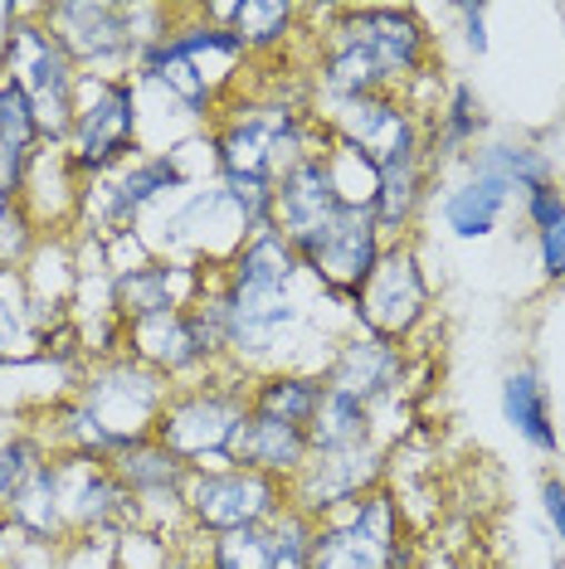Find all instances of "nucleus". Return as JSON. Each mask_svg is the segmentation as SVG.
<instances>
[{
    "label": "nucleus",
    "instance_id": "nucleus-4",
    "mask_svg": "<svg viewBox=\"0 0 565 569\" xmlns=\"http://www.w3.org/2000/svg\"><path fill=\"white\" fill-rule=\"evenodd\" d=\"M69 151L73 171L83 180H98L118 171L141 151V98L132 79H98L83 73L79 98H73V127H69Z\"/></svg>",
    "mask_w": 565,
    "mask_h": 569
},
{
    "label": "nucleus",
    "instance_id": "nucleus-11",
    "mask_svg": "<svg viewBox=\"0 0 565 569\" xmlns=\"http://www.w3.org/2000/svg\"><path fill=\"white\" fill-rule=\"evenodd\" d=\"M122 356H132L137 366L157 370L166 385H196L210 370L225 366L220 351V327L205 307H186V312L137 321L122 331Z\"/></svg>",
    "mask_w": 565,
    "mask_h": 569
},
{
    "label": "nucleus",
    "instance_id": "nucleus-3",
    "mask_svg": "<svg viewBox=\"0 0 565 569\" xmlns=\"http://www.w3.org/2000/svg\"><path fill=\"white\" fill-rule=\"evenodd\" d=\"M0 79L20 83L34 108L44 147H63L73 127V98H79V63L59 49L44 30L34 6H6V30H0Z\"/></svg>",
    "mask_w": 565,
    "mask_h": 569
},
{
    "label": "nucleus",
    "instance_id": "nucleus-30",
    "mask_svg": "<svg viewBox=\"0 0 565 569\" xmlns=\"http://www.w3.org/2000/svg\"><path fill=\"white\" fill-rule=\"evenodd\" d=\"M307 438H313V452H337V448H361V443H380L376 438V413H370L361 399L327 390L323 405H317V419L307 423Z\"/></svg>",
    "mask_w": 565,
    "mask_h": 569
},
{
    "label": "nucleus",
    "instance_id": "nucleus-2",
    "mask_svg": "<svg viewBox=\"0 0 565 569\" xmlns=\"http://www.w3.org/2000/svg\"><path fill=\"white\" fill-rule=\"evenodd\" d=\"M249 419V375L210 370L196 385H176L157 419V443H166L190 472L235 468V443Z\"/></svg>",
    "mask_w": 565,
    "mask_h": 569
},
{
    "label": "nucleus",
    "instance_id": "nucleus-22",
    "mask_svg": "<svg viewBox=\"0 0 565 569\" xmlns=\"http://www.w3.org/2000/svg\"><path fill=\"white\" fill-rule=\"evenodd\" d=\"M88 180L73 171L63 147H40L30 161V180H24V214L34 219L40 234H73L79 229V204H83Z\"/></svg>",
    "mask_w": 565,
    "mask_h": 569
},
{
    "label": "nucleus",
    "instance_id": "nucleus-6",
    "mask_svg": "<svg viewBox=\"0 0 565 569\" xmlns=\"http://www.w3.org/2000/svg\"><path fill=\"white\" fill-rule=\"evenodd\" d=\"M415 550L405 526V507L390 482L366 491L361 501L341 507L337 516L317 521L313 565L307 569H390L400 555Z\"/></svg>",
    "mask_w": 565,
    "mask_h": 569
},
{
    "label": "nucleus",
    "instance_id": "nucleus-8",
    "mask_svg": "<svg viewBox=\"0 0 565 569\" xmlns=\"http://www.w3.org/2000/svg\"><path fill=\"white\" fill-rule=\"evenodd\" d=\"M288 482L264 477L254 468H220V472H190L186 482V526L190 536H229V530L274 526L288 511Z\"/></svg>",
    "mask_w": 565,
    "mask_h": 569
},
{
    "label": "nucleus",
    "instance_id": "nucleus-29",
    "mask_svg": "<svg viewBox=\"0 0 565 569\" xmlns=\"http://www.w3.org/2000/svg\"><path fill=\"white\" fill-rule=\"evenodd\" d=\"M44 356V331L34 327L30 307H24V278L20 268L0 273V370L30 366Z\"/></svg>",
    "mask_w": 565,
    "mask_h": 569
},
{
    "label": "nucleus",
    "instance_id": "nucleus-14",
    "mask_svg": "<svg viewBox=\"0 0 565 569\" xmlns=\"http://www.w3.org/2000/svg\"><path fill=\"white\" fill-rule=\"evenodd\" d=\"M54 472H59V501H63L69 540H118L122 530L137 526L132 491L118 482V472L102 458L54 452Z\"/></svg>",
    "mask_w": 565,
    "mask_h": 569
},
{
    "label": "nucleus",
    "instance_id": "nucleus-32",
    "mask_svg": "<svg viewBox=\"0 0 565 569\" xmlns=\"http://www.w3.org/2000/svg\"><path fill=\"white\" fill-rule=\"evenodd\" d=\"M313 536H317V521L303 516L298 507H288L268 526V540H274V569H307L313 565Z\"/></svg>",
    "mask_w": 565,
    "mask_h": 569
},
{
    "label": "nucleus",
    "instance_id": "nucleus-25",
    "mask_svg": "<svg viewBox=\"0 0 565 569\" xmlns=\"http://www.w3.org/2000/svg\"><path fill=\"white\" fill-rule=\"evenodd\" d=\"M307 458H313V438H307V429L264 419V413H249V419H244L239 443H235L239 468H254L264 477H278V482H293V477L307 468Z\"/></svg>",
    "mask_w": 565,
    "mask_h": 569
},
{
    "label": "nucleus",
    "instance_id": "nucleus-5",
    "mask_svg": "<svg viewBox=\"0 0 565 569\" xmlns=\"http://www.w3.org/2000/svg\"><path fill=\"white\" fill-rule=\"evenodd\" d=\"M186 176L176 171V161L166 157V147H141L132 161H122L118 171L98 176L83 186L79 204V234L108 243L112 234L137 229L151 210H161L166 200L186 196Z\"/></svg>",
    "mask_w": 565,
    "mask_h": 569
},
{
    "label": "nucleus",
    "instance_id": "nucleus-33",
    "mask_svg": "<svg viewBox=\"0 0 565 569\" xmlns=\"http://www.w3.org/2000/svg\"><path fill=\"white\" fill-rule=\"evenodd\" d=\"M0 137H6L10 147H20V151H40L44 147L30 98H24V88L10 83V79H0Z\"/></svg>",
    "mask_w": 565,
    "mask_h": 569
},
{
    "label": "nucleus",
    "instance_id": "nucleus-15",
    "mask_svg": "<svg viewBox=\"0 0 565 569\" xmlns=\"http://www.w3.org/2000/svg\"><path fill=\"white\" fill-rule=\"evenodd\" d=\"M390 458L385 443H361V448H337V452H313L307 468L288 482V501L313 521H327L341 507L361 501L366 491L390 482Z\"/></svg>",
    "mask_w": 565,
    "mask_h": 569
},
{
    "label": "nucleus",
    "instance_id": "nucleus-24",
    "mask_svg": "<svg viewBox=\"0 0 565 569\" xmlns=\"http://www.w3.org/2000/svg\"><path fill=\"white\" fill-rule=\"evenodd\" d=\"M497 409H503V423L532 452H542V458H556V452H561V429H556V413H551L546 380L532 366H517V370L503 375Z\"/></svg>",
    "mask_w": 565,
    "mask_h": 569
},
{
    "label": "nucleus",
    "instance_id": "nucleus-9",
    "mask_svg": "<svg viewBox=\"0 0 565 569\" xmlns=\"http://www.w3.org/2000/svg\"><path fill=\"white\" fill-rule=\"evenodd\" d=\"M44 30L59 40V49L79 63V73L98 79H132V16L127 0H54V6H34Z\"/></svg>",
    "mask_w": 565,
    "mask_h": 569
},
{
    "label": "nucleus",
    "instance_id": "nucleus-26",
    "mask_svg": "<svg viewBox=\"0 0 565 569\" xmlns=\"http://www.w3.org/2000/svg\"><path fill=\"white\" fill-rule=\"evenodd\" d=\"M323 395H327V380L317 370L278 366V370H264V375H254L249 380V413H264V419L307 429V423L317 419Z\"/></svg>",
    "mask_w": 565,
    "mask_h": 569
},
{
    "label": "nucleus",
    "instance_id": "nucleus-7",
    "mask_svg": "<svg viewBox=\"0 0 565 569\" xmlns=\"http://www.w3.org/2000/svg\"><path fill=\"white\" fill-rule=\"evenodd\" d=\"M429 317H434V282L424 273V258L415 249V239L385 243L376 273H370V282L356 292L351 321L370 336L409 346Z\"/></svg>",
    "mask_w": 565,
    "mask_h": 569
},
{
    "label": "nucleus",
    "instance_id": "nucleus-38",
    "mask_svg": "<svg viewBox=\"0 0 565 569\" xmlns=\"http://www.w3.org/2000/svg\"><path fill=\"white\" fill-rule=\"evenodd\" d=\"M487 16H493V10L478 6V0L454 6V20L464 24V49H468V54H478V59L487 54V44H493V40H487Z\"/></svg>",
    "mask_w": 565,
    "mask_h": 569
},
{
    "label": "nucleus",
    "instance_id": "nucleus-18",
    "mask_svg": "<svg viewBox=\"0 0 565 569\" xmlns=\"http://www.w3.org/2000/svg\"><path fill=\"white\" fill-rule=\"evenodd\" d=\"M205 273H210V268L181 263V258H161V253H151L147 263L127 268V273H112V307H118V321L122 327H137V321L186 312V307L200 302Z\"/></svg>",
    "mask_w": 565,
    "mask_h": 569
},
{
    "label": "nucleus",
    "instance_id": "nucleus-20",
    "mask_svg": "<svg viewBox=\"0 0 565 569\" xmlns=\"http://www.w3.org/2000/svg\"><path fill=\"white\" fill-rule=\"evenodd\" d=\"M200 16L225 24L254 59V69H268L278 59L288 63V49L307 40V6H293V0H220V6H200Z\"/></svg>",
    "mask_w": 565,
    "mask_h": 569
},
{
    "label": "nucleus",
    "instance_id": "nucleus-34",
    "mask_svg": "<svg viewBox=\"0 0 565 569\" xmlns=\"http://www.w3.org/2000/svg\"><path fill=\"white\" fill-rule=\"evenodd\" d=\"M44 234L34 229V219L24 214L20 200H0V273L6 268H24L34 253V243H40Z\"/></svg>",
    "mask_w": 565,
    "mask_h": 569
},
{
    "label": "nucleus",
    "instance_id": "nucleus-31",
    "mask_svg": "<svg viewBox=\"0 0 565 569\" xmlns=\"http://www.w3.org/2000/svg\"><path fill=\"white\" fill-rule=\"evenodd\" d=\"M44 458H54V443H49L40 419H20L16 429L0 438V516H6L10 497L24 487V477L40 468Z\"/></svg>",
    "mask_w": 565,
    "mask_h": 569
},
{
    "label": "nucleus",
    "instance_id": "nucleus-1",
    "mask_svg": "<svg viewBox=\"0 0 565 569\" xmlns=\"http://www.w3.org/2000/svg\"><path fill=\"white\" fill-rule=\"evenodd\" d=\"M176 385H166L157 370L137 366L132 356L88 360L73 395L59 409L44 413V433L54 452H83V458H118L122 448L157 433V419Z\"/></svg>",
    "mask_w": 565,
    "mask_h": 569
},
{
    "label": "nucleus",
    "instance_id": "nucleus-28",
    "mask_svg": "<svg viewBox=\"0 0 565 569\" xmlns=\"http://www.w3.org/2000/svg\"><path fill=\"white\" fill-rule=\"evenodd\" d=\"M6 521L24 530L34 546H69V526H63V501H59V472L54 458H44L40 468L24 477V487L10 497Z\"/></svg>",
    "mask_w": 565,
    "mask_h": 569
},
{
    "label": "nucleus",
    "instance_id": "nucleus-21",
    "mask_svg": "<svg viewBox=\"0 0 565 569\" xmlns=\"http://www.w3.org/2000/svg\"><path fill=\"white\" fill-rule=\"evenodd\" d=\"M483 137H487V108H483L478 88L468 79L444 83L439 108L424 118V161L434 171V190H439V176L448 166H464L483 147Z\"/></svg>",
    "mask_w": 565,
    "mask_h": 569
},
{
    "label": "nucleus",
    "instance_id": "nucleus-27",
    "mask_svg": "<svg viewBox=\"0 0 565 569\" xmlns=\"http://www.w3.org/2000/svg\"><path fill=\"white\" fill-rule=\"evenodd\" d=\"M458 171L503 180L517 200H526L532 190H542V186H556V161H551V151L532 147V141H483V147L473 151Z\"/></svg>",
    "mask_w": 565,
    "mask_h": 569
},
{
    "label": "nucleus",
    "instance_id": "nucleus-35",
    "mask_svg": "<svg viewBox=\"0 0 565 569\" xmlns=\"http://www.w3.org/2000/svg\"><path fill=\"white\" fill-rule=\"evenodd\" d=\"M536 268H542L546 282H565V214L556 219V224L536 229Z\"/></svg>",
    "mask_w": 565,
    "mask_h": 569
},
{
    "label": "nucleus",
    "instance_id": "nucleus-12",
    "mask_svg": "<svg viewBox=\"0 0 565 569\" xmlns=\"http://www.w3.org/2000/svg\"><path fill=\"white\" fill-rule=\"evenodd\" d=\"M380 253H385V234H380L376 214H370V204H346L323 234L307 239L298 249L307 282L346 307H356V292L370 282Z\"/></svg>",
    "mask_w": 565,
    "mask_h": 569
},
{
    "label": "nucleus",
    "instance_id": "nucleus-23",
    "mask_svg": "<svg viewBox=\"0 0 565 569\" xmlns=\"http://www.w3.org/2000/svg\"><path fill=\"white\" fill-rule=\"evenodd\" d=\"M434 204H439V224L448 234L464 239V243H478V239L503 229V219H507L512 204H517V196H512L503 180L464 171L458 180H448V186L434 190Z\"/></svg>",
    "mask_w": 565,
    "mask_h": 569
},
{
    "label": "nucleus",
    "instance_id": "nucleus-10",
    "mask_svg": "<svg viewBox=\"0 0 565 569\" xmlns=\"http://www.w3.org/2000/svg\"><path fill=\"white\" fill-rule=\"evenodd\" d=\"M337 24L376 59L390 93H405L415 79L434 73L439 49H434V30L415 6H341Z\"/></svg>",
    "mask_w": 565,
    "mask_h": 569
},
{
    "label": "nucleus",
    "instance_id": "nucleus-16",
    "mask_svg": "<svg viewBox=\"0 0 565 569\" xmlns=\"http://www.w3.org/2000/svg\"><path fill=\"white\" fill-rule=\"evenodd\" d=\"M434 200V171L424 161V118L395 141L376 161V196H370V214H376L385 243L415 239L424 210Z\"/></svg>",
    "mask_w": 565,
    "mask_h": 569
},
{
    "label": "nucleus",
    "instance_id": "nucleus-39",
    "mask_svg": "<svg viewBox=\"0 0 565 569\" xmlns=\"http://www.w3.org/2000/svg\"><path fill=\"white\" fill-rule=\"evenodd\" d=\"M542 516H546L551 536L565 546V477L561 472H546L542 477Z\"/></svg>",
    "mask_w": 565,
    "mask_h": 569
},
{
    "label": "nucleus",
    "instance_id": "nucleus-37",
    "mask_svg": "<svg viewBox=\"0 0 565 569\" xmlns=\"http://www.w3.org/2000/svg\"><path fill=\"white\" fill-rule=\"evenodd\" d=\"M30 161L34 151H20L0 137V200H20L24 196V180H30Z\"/></svg>",
    "mask_w": 565,
    "mask_h": 569
},
{
    "label": "nucleus",
    "instance_id": "nucleus-13",
    "mask_svg": "<svg viewBox=\"0 0 565 569\" xmlns=\"http://www.w3.org/2000/svg\"><path fill=\"white\" fill-rule=\"evenodd\" d=\"M323 380H327V390H341V395L361 399L370 413H380L390 405H409L415 366H409V346L351 327L331 341V351L323 360Z\"/></svg>",
    "mask_w": 565,
    "mask_h": 569
},
{
    "label": "nucleus",
    "instance_id": "nucleus-19",
    "mask_svg": "<svg viewBox=\"0 0 565 569\" xmlns=\"http://www.w3.org/2000/svg\"><path fill=\"white\" fill-rule=\"evenodd\" d=\"M317 118H323L331 147H346L376 166L385 151L419 122V112L405 102V93H366V98H346V102H331V108H317Z\"/></svg>",
    "mask_w": 565,
    "mask_h": 569
},
{
    "label": "nucleus",
    "instance_id": "nucleus-36",
    "mask_svg": "<svg viewBox=\"0 0 565 569\" xmlns=\"http://www.w3.org/2000/svg\"><path fill=\"white\" fill-rule=\"evenodd\" d=\"M565 214V190H561V180L556 186H542V190H532V196L522 200V224L532 229H546V224H556V219Z\"/></svg>",
    "mask_w": 565,
    "mask_h": 569
},
{
    "label": "nucleus",
    "instance_id": "nucleus-17",
    "mask_svg": "<svg viewBox=\"0 0 565 569\" xmlns=\"http://www.w3.org/2000/svg\"><path fill=\"white\" fill-rule=\"evenodd\" d=\"M346 210L337 166H331V147L303 157L293 171L274 180V229L293 249H303L307 239H317Z\"/></svg>",
    "mask_w": 565,
    "mask_h": 569
}]
</instances>
